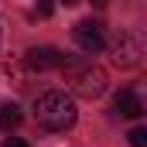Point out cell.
<instances>
[{
	"label": "cell",
	"instance_id": "5b68a950",
	"mask_svg": "<svg viewBox=\"0 0 147 147\" xmlns=\"http://www.w3.org/2000/svg\"><path fill=\"white\" fill-rule=\"evenodd\" d=\"M69 58L58 51V48H48V45H41V48H31L28 55H24V65L31 69V72H48V69H62Z\"/></svg>",
	"mask_w": 147,
	"mask_h": 147
},
{
	"label": "cell",
	"instance_id": "52a82bcc",
	"mask_svg": "<svg viewBox=\"0 0 147 147\" xmlns=\"http://www.w3.org/2000/svg\"><path fill=\"white\" fill-rule=\"evenodd\" d=\"M21 120H24V113L17 110L14 103H3L0 106V130H14V127H21Z\"/></svg>",
	"mask_w": 147,
	"mask_h": 147
},
{
	"label": "cell",
	"instance_id": "6da1fadb",
	"mask_svg": "<svg viewBox=\"0 0 147 147\" xmlns=\"http://www.w3.org/2000/svg\"><path fill=\"white\" fill-rule=\"evenodd\" d=\"M34 116H38V123H41L45 130L62 134V130H72V127H75L79 110H75V103H72L69 92H62V89H48V92L38 96Z\"/></svg>",
	"mask_w": 147,
	"mask_h": 147
},
{
	"label": "cell",
	"instance_id": "7a4b0ae2",
	"mask_svg": "<svg viewBox=\"0 0 147 147\" xmlns=\"http://www.w3.org/2000/svg\"><path fill=\"white\" fill-rule=\"evenodd\" d=\"M62 69H65L69 89H72L75 96H82V99H99L106 92V86H110L106 72L99 65H92V62H65Z\"/></svg>",
	"mask_w": 147,
	"mask_h": 147
},
{
	"label": "cell",
	"instance_id": "ba28073f",
	"mask_svg": "<svg viewBox=\"0 0 147 147\" xmlns=\"http://www.w3.org/2000/svg\"><path fill=\"white\" fill-rule=\"evenodd\" d=\"M130 144L134 147H147V130L144 127H134V130H130Z\"/></svg>",
	"mask_w": 147,
	"mask_h": 147
},
{
	"label": "cell",
	"instance_id": "8992f818",
	"mask_svg": "<svg viewBox=\"0 0 147 147\" xmlns=\"http://www.w3.org/2000/svg\"><path fill=\"white\" fill-rule=\"evenodd\" d=\"M113 110L137 120V116H144V103H140V96H137L134 89H120V92L113 96Z\"/></svg>",
	"mask_w": 147,
	"mask_h": 147
},
{
	"label": "cell",
	"instance_id": "8fae6325",
	"mask_svg": "<svg viewBox=\"0 0 147 147\" xmlns=\"http://www.w3.org/2000/svg\"><path fill=\"white\" fill-rule=\"evenodd\" d=\"M106 3H110V0H92V7H106Z\"/></svg>",
	"mask_w": 147,
	"mask_h": 147
},
{
	"label": "cell",
	"instance_id": "30bf717a",
	"mask_svg": "<svg viewBox=\"0 0 147 147\" xmlns=\"http://www.w3.org/2000/svg\"><path fill=\"white\" fill-rule=\"evenodd\" d=\"M3 147H28V144H24L21 137H7V140H3Z\"/></svg>",
	"mask_w": 147,
	"mask_h": 147
},
{
	"label": "cell",
	"instance_id": "7c38bea8",
	"mask_svg": "<svg viewBox=\"0 0 147 147\" xmlns=\"http://www.w3.org/2000/svg\"><path fill=\"white\" fill-rule=\"evenodd\" d=\"M72 3H79V0H65V7H72Z\"/></svg>",
	"mask_w": 147,
	"mask_h": 147
},
{
	"label": "cell",
	"instance_id": "277c9868",
	"mask_svg": "<svg viewBox=\"0 0 147 147\" xmlns=\"http://www.w3.org/2000/svg\"><path fill=\"white\" fill-rule=\"evenodd\" d=\"M72 38H75V45H79L86 55H96V51L106 48V38H103V24H99V21H79Z\"/></svg>",
	"mask_w": 147,
	"mask_h": 147
},
{
	"label": "cell",
	"instance_id": "9c48e42d",
	"mask_svg": "<svg viewBox=\"0 0 147 147\" xmlns=\"http://www.w3.org/2000/svg\"><path fill=\"white\" fill-rule=\"evenodd\" d=\"M51 10H55V7H51V0H41V3H38V17H51Z\"/></svg>",
	"mask_w": 147,
	"mask_h": 147
},
{
	"label": "cell",
	"instance_id": "3957f363",
	"mask_svg": "<svg viewBox=\"0 0 147 147\" xmlns=\"http://www.w3.org/2000/svg\"><path fill=\"white\" fill-rule=\"evenodd\" d=\"M110 55L120 69H134L140 65V55H144V38L137 31H120V38L110 45Z\"/></svg>",
	"mask_w": 147,
	"mask_h": 147
}]
</instances>
